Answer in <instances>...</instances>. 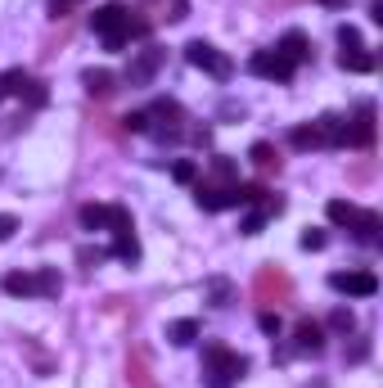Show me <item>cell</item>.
I'll return each mask as SVG.
<instances>
[{"label":"cell","mask_w":383,"mask_h":388,"mask_svg":"<svg viewBox=\"0 0 383 388\" xmlns=\"http://www.w3.org/2000/svg\"><path fill=\"white\" fill-rule=\"evenodd\" d=\"M203 375H207V384H212V388H234V380L248 375V357H239V353H230V348L212 343L203 353Z\"/></svg>","instance_id":"obj_1"},{"label":"cell","mask_w":383,"mask_h":388,"mask_svg":"<svg viewBox=\"0 0 383 388\" xmlns=\"http://www.w3.org/2000/svg\"><path fill=\"white\" fill-rule=\"evenodd\" d=\"M253 298L262 302V307H280V302L293 298V280L284 266H262V271L253 275Z\"/></svg>","instance_id":"obj_2"},{"label":"cell","mask_w":383,"mask_h":388,"mask_svg":"<svg viewBox=\"0 0 383 388\" xmlns=\"http://www.w3.org/2000/svg\"><path fill=\"white\" fill-rule=\"evenodd\" d=\"M185 59H190L194 68L212 72L217 81H230V77H234V64H230V59H226V55L217 50L212 41H190V45H185Z\"/></svg>","instance_id":"obj_3"},{"label":"cell","mask_w":383,"mask_h":388,"mask_svg":"<svg viewBox=\"0 0 383 388\" xmlns=\"http://www.w3.org/2000/svg\"><path fill=\"white\" fill-rule=\"evenodd\" d=\"M329 289H338V294H348V298H375L379 280H375V271H333Z\"/></svg>","instance_id":"obj_4"},{"label":"cell","mask_w":383,"mask_h":388,"mask_svg":"<svg viewBox=\"0 0 383 388\" xmlns=\"http://www.w3.org/2000/svg\"><path fill=\"white\" fill-rule=\"evenodd\" d=\"M248 72H253V77H266V81H289L293 77V64L280 50H257L248 59Z\"/></svg>","instance_id":"obj_5"},{"label":"cell","mask_w":383,"mask_h":388,"mask_svg":"<svg viewBox=\"0 0 383 388\" xmlns=\"http://www.w3.org/2000/svg\"><path fill=\"white\" fill-rule=\"evenodd\" d=\"M158 68H163V50H158V45H149V50H140V55L131 59V68H127V81H131V86H149Z\"/></svg>","instance_id":"obj_6"},{"label":"cell","mask_w":383,"mask_h":388,"mask_svg":"<svg viewBox=\"0 0 383 388\" xmlns=\"http://www.w3.org/2000/svg\"><path fill=\"white\" fill-rule=\"evenodd\" d=\"M127 18H131V9L122 5V0H108V5H100L91 14V28L100 32V36H108V32H122L127 28Z\"/></svg>","instance_id":"obj_7"},{"label":"cell","mask_w":383,"mask_h":388,"mask_svg":"<svg viewBox=\"0 0 383 388\" xmlns=\"http://www.w3.org/2000/svg\"><path fill=\"white\" fill-rule=\"evenodd\" d=\"M127 380H131V388H158V384H154V370H149V357H144V348H131V357H127Z\"/></svg>","instance_id":"obj_8"},{"label":"cell","mask_w":383,"mask_h":388,"mask_svg":"<svg viewBox=\"0 0 383 388\" xmlns=\"http://www.w3.org/2000/svg\"><path fill=\"white\" fill-rule=\"evenodd\" d=\"M280 55L289 59L293 68H298L302 59H311V41H307V32H298V28H293V32H284V36H280Z\"/></svg>","instance_id":"obj_9"},{"label":"cell","mask_w":383,"mask_h":388,"mask_svg":"<svg viewBox=\"0 0 383 388\" xmlns=\"http://www.w3.org/2000/svg\"><path fill=\"white\" fill-rule=\"evenodd\" d=\"M293 338H298V343H293V348H298V353H320V348H325V330H320V325L316 321H298V330H293Z\"/></svg>","instance_id":"obj_10"},{"label":"cell","mask_w":383,"mask_h":388,"mask_svg":"<svg viewBox=\"0 0 383 388\" xmlns=\"http://www.w3.org/2000/svg\"><path fill=\"white\" fill-rule=\"evenodd\" d=\"M248 163L257 167L262 176H270V172H280V154H275V144H266V140H257L253 149H248Z\"/></svg>","instance_id":"obj_11"},{"label":"cell","mask_w":383,"mask_h":388,"mask_svg":"<svg viewBox=\"0 0 383 388\" xmlns=\"http://www.w3.org/2000/svg\"><path fill=\"white\" fill-rule=\"evenodd\" d=\"M379 226H383L379 212H356V217H352V230H356V239H361V244H375V239H379Z\"/></svg>","instance_id":"obj_12"},{"label":"cell","mask_w":383,"mask_h":388,"mask_svg":"<svg viewBox=\"0 0 383 388\" xmlns=\"http://www.w3.org/2000/svg\"><path fill=\"white\" fill-rule=\"evenodd\" d=\"M167 338H171L176 348H190L194 338H199V321H190V316H185V321H171V325H167Z\"/></svg>","instance_id":"obj_13"},{"label":"cell","mask_w":383,"mask_h":388,"mask_svg":"<svg viewBox=\"0 0 383 388\" xmlns=\"http://www.w3.org/2000/svg\"><path fill=\"white\" fill-rule=\"evenodd\" d=\"M338 64H343V72H370L375 68V55H365V45H356V50L338 55Z\"/></svg>","instance_id":"obj_14"},{"label":"cell","mask_w":383,"mask_h":388,"mask_svg":"<svg viewBox=\"0 0 383 388\" xmlns=\"http://www.w3.org/2000/svg\"><path fill=\"white\" fill-rule=\"evenodd\" d=\"M5 294H14V298H32V294H36V275L9 271V275H5Z\"/></svg>","instance_id":"obj_15"},{"label":"cell","mask_w":383,"mask_h":388,"mask_svg":"<svg viewBox=\"0 0 383 388\" xmlns=\"http://www.w3.org/2000/svg\"><path fill=\"white\" fill-rule=\"evenodd\" d=\"M59 289H64V280H59V271H55V266H41V271H36V294L55 298Z\"/></svg>","instance_id":"obj_16"},{"label":"cell","mask_w":383,"mask_h":388,"mask_svg":"<svg viewBox=\"0 0 383 388\" xmlns=\"http://www.w3.org/2000/svg\"><path fill=\"white\" fill-rule=\"evenodd\" d=\"M77 217H81V230H104L108 226V208H100V203H86Z\"/></svg>","instance_id":"obj_17"},{"label":"cell","mask_w":383,"mask_h":388,"mask_svg":"<svg viewBox=\"0 0 383 388\" xmlns=\"http://www.w3.org/2000/svg\"><path fill=\"white\" fill-rule=\"evenodd\" d=\"M113 253H118L122 262H135V258H140V244H135V235H131V230H118V239H113Z\"/></svg>","instance_id":"obj_18"},{"label":"cell","mask_w":383,"mask_h":388,"mask_svg":"<svg viewBox=\"0 0 383 388\" xmlns=\"http://www.w3.org/2000/svg\"><path fill=\"white\" fill-rule=\"evenodd\" d=\"M86 91H91V95H108V91H113V72L91 68V72H86Z\"/></svg>","instance_id":"obj_19"},{"label":"cell","mask_w":383,"mask_h":388,"mask_svg":"<svg viewBox=\"0 0 383 388\" xmlns=\"http://www.w3.org/2000/svg\"><path fill=\"white\" fill-rule=\"evenodd\" d=\"M325 212H329V222H333V226H352V217H356V208H352L348 199H329V208H325Z\"/></svg>","instance_id":"obj_20"},{"label":"cell","mask_w":383,"mask_h":388,"mask_svg":"<svg viewBox=\"0 0 383 388\" xmlns=\"http://www.w3.org/2000/svg\"><path fill=\"white\" fill-rule=\"evenodd\" d=\"M298 149H316V144H325V136H320V127H293V136H289Z\"/></svg>","instance_id":"obj_21"},{"label":"cell","mask_w":383,"mask_h":388,"mask_svg":"<svg viewBox=\"0 0 383 388\" xmlns=\"http://www.w3.org/2000/svg\"><path fill=\"white\" fill-rule=\"evenodd\" d=\"M329 330H333V334H352V330H356V316H352L348 307H333V312H329Z\"/></svg>","instance_id":"obj_22"},{"label":"cell","mask_w":383,"mask_h":388,"mask_svg":"<svg viewBox=\"0 0 383 388\" xmlns=\"http://www.w3.org/2000/svg\"><path fill=\"white\" fill-rule=\"evenodd\" d=\"M207 294H212V307H230V280H221V275H217V280L207 285Z\"/></svg>","instance_id":"obj_23"},{"label":"cell","mask_w":383,"mask_h":388,"mask_svg":"<svg viewBox=\"0 0 383 388\" xmlns=\"http://www.w3.org/2000/svg\"><path fill=\"white\" fill-rule=\"evenodd\" d=\"M108 230H113V235H118V230H131V212L122 208V203H113V208H108Z\"/></svg>","instance_id":"obj_24"},{"label":"cell","mask_w":383,"mask_h":388,"mask_svg":"<svg viewBox=\"0 0 383 388\" xmlns=\"http://www.w3.org/2000/svg\"><path fill=\"white\" fill-rule=\"evenodd\" d=\"M257 325H262V334H280V330H284V321H280V312H270V307L262 312V316H257Z\"/></svg>","instance_id":"obj_25"},{"label":"cell","mask_w":383,"mask_h":388,"mask_svg":"<svg viewBox=\"0 0 383 388\" xmlns=\"http://www.w3.org/2000/svg\"><path fill=\"white\" fill-rule=\"evenodd\" d=\"M338 45H343V50H356V45H361V32H356L352 23H343V28H338Z\"/></svg>","instance_id":"obj_26"},{"label":"cell","mask_w":383,"mask_h":388,"mask_svg":"<svg viewBox=\"0 0 383 388\" xmlns=\"http://www.w3.org/2000/svg\"><path fill=\"white\" fill-rule=\"evenodd\" d=\"M171 176H176V181H181V186H190V181H194V176H199V167H194V163H185V159H181L176 167H171Z\"/></svg>","instance_id":"obj_27"},{"label":"cell","mask_w":383,"mask_h":388,"mask_svg":"<svg viewBox=\"0 0 383 388\" xmlns=\"http://www.w3.org/2000/svg\"><path fill=\"white\" fill-rule=\"evenodd\" d=\"M302 249H307V253L325 249V230H302Z\"/></svg>","instance_id":"obj_28"},{"label":"cell","mask_w":383,"mask_h":388,"mask_svg":"<svg viewBox=\"0 0 383 388\" xmlns=\"http://www.w3.org/2000/svg\"><path fill=\"white\" fill-rule=\"evenodd\" d=\"M262 226H266V212H248V217H244V235H262Z\"/></svg>","instance_id":"obj_29"},{"label":"cell","mask_w":383,"mask_h":388,"mask_svg":"<svg viewBox=\"0 0 383 388\" xmlns=\"http://www.w3.org/2000/svg\"><path fill=\"white\" fill-rule=\"evenodd\" d=\"M14 230H18V217L0 212V244H5V239H14Z\"/></svg>","instance_id":"obj_30"},{"label":"cell","mask_w":383,"mask_h":388,"mask_svg":"<svg viewBox=\"0 0 383 388\" xmlns=\"http://www.w3.org/2000/svg\"><path fill=\"white\" fill-rule=\"evenodd\" d=\"M212 172H217L221 181H230L234 172H239V163H234V159H217V163H212Z\"/></svg>","instance_id":"obj_31"},{"label":"cell","mask_w":383,"mask_h":388,"mask_svg":"<svg viewBox=\"0 0 383 388\" xmlns=\"http://www.w3.org/2000/svg\"><path fill=\"white\" fill-rule=\"evenodd\" d=\"M28 104H32V108L45 104V86H41V81H28Z\"/></svg>","instance_id":"obj_32"},{"label":"cell","mask_w":383,"mask_h":388,"mask_svg":"<svg viewBox=\"0 0 383 388\" xmlns=\"http://www.w3.org/2000/svg\"><path fill=\"white\" fill-rule=\"evenodd\" d=\"M122 122H127V131H149V118H144V113H127Z\"/></svg>","instance_id":"obj_33"},{"label":"cell","mask_w":383,"mask_h":388,"mask_svg":"<svg viewBox=\"0 0 383 388\" xmlns=\"http://www.w3.org/2000/svg\"><path fill=\"white\" fill-rule=\"evenodd\" d=\"M365 353H370V343H356L352 353H348V361H365Z\"/></svg>","instance_id":"obj_34"},{"label":"cell","mask_w":383,"mask_h":388,"mask_svg":"<svg viewBox=\"0 0 383 388\" xmlns=\"http://www.w3.org/2000/svg\"><path fill=\"white\" fill-rule=\"evenodd\" d=\"M320 5H343V0H320Z\"/></svg>","instance_id":"obj_35"}]
</instances>
